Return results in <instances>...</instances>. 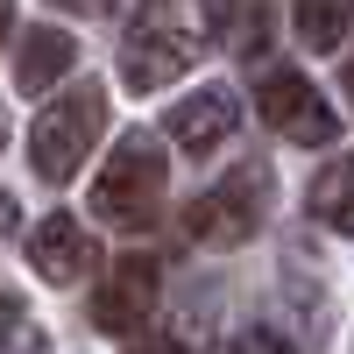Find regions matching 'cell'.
Masks as SVG:
<instances>
[{
	"label": "cell",
	"mask_w": 354,
	"mask_h": 354,
	"mask_svg": "<svg viewBox=\"0 0 354 354\" xmlns=\"http://www.w3.org/2000/svg\"><path fill=\"white\" fill-rule=\"evenodd\" d=\"M156 205H163V142L149 128H135V135L113 142V156H106L100 185H93V213L106 227L142 234V227L156 220Z\"/></svg>",
	"instance_id": "obj_1"
},
{
	"label": "cell",
	"mask_w": 354,
	"mask_h": 354,
	"mask_svg": "<svg viewBox=\"0 0 354 354\" xmlns=\"http://www.w3.org/2000/svg\"><path fill=\"white\" fill-rule=\"evenodd\" d=\"M100 128H106V93L93 78L71 85V93H57L36 121H28V163H36V177L43 185H64L85 163V149L100 142Z\"/></svg>",
	"instance_id": "obj_2"
},
{
	"label": "cell",
	"mask_w": 354,
	"mask_h": 354,
	"mask_svg": "<svg viewBox=\"0 0 354 354\" xmlns=\"http://www.w3.org/2000/svg\"><path fill=\"white\" fill-rule=\"evenodd\" d=\"M192 50H198L192 15L177 8V0H149V8L135 15V28L121 36V78H128V93H163V85L192 64Z\"/></svg>",
	"instance_id": "obj_3"
},
{
	"label": "cell",
	"mask_w": 354,
	"mask_h": 354,
	"mask_svg": "<svg viewBox=\"0 0 354 354\" xmlns=\"http://www.w3.org/2000/svg\"><path fill=\"white\" fill-rule=\"evenodd\" d=\"M262 185H270V177H262L255 163H241L234 177H220V185H205L185 205V234L205 241V248H241L255 234V220H262Z\"/></svg>",
	"instance_id": "obj_4"
},
{
	"label": "cell",
	"mask_w": 354,
	"mask_h": 354,
	"mask_svg": "<svg viewBox=\"0 0 354 354\" xmlns=\"http://www.w3.org/2000/svg\"><path fill=\"white\" fill-rule=\"evenodd\" d=\"M255 113L270 121L283 142H333L340 135V121H333V106L312 93V78H298V71H262V85H255Z\"/></svg>",
	"instance_id": "obj_5"
},
{
	"label": "cell",
	"mask_w": 354,
	"mask_h": 354,
	"mask_svg": "<svg viewBox=\"0 0 354 354\" xmlns=\"http://www.w3.org/2000/svg\"><path fill=\"white\" fill-rule=\"evenodd\" d=\"M156 283H163V270H156L142 248H135V255H121V262L106 270L100 298H93V326H100V333H135L142 319L156 312Z\"/></svg>",
	"instance_id": "obj_6"
},
{
	"label": "cell",
	"mask_w": 354,
	"mask_h": 354,
	"mask_svg": "<svg viewBox=\"0 0 354 354\" xmlns=\"http://www.w3.org/2000/svg\"><path fill=\"white\" fill-rule=\"evenodd\" d=\"M170 142L177 149H192V156H205V149H220L227 142V128H234V93L227 85H205V93H192V100H177L170 106Z\"/></svg>",
	"instance_id": "obj_7"
},
{
	"label": "cell",
	"mask_w": 354,
	"mask_h": 354,
	"mask_svg": "<svg viewBox=\"0 0 354 354\" xmlns=\"http://www.w3.org/2000/svg\"><path fill=\"white\" fill-rule=\"evenodd\" d=\"M85 234H78V220L71 213H50V220H36L28 227V262H36V277H50V283H78L85 277Z\"/></svg>",
	"instance_id": "obj_8"
},
{
	"label": "cell",
	"mask_w": 354,
	"mask_h": 354,
	"mask_svg": "<svg viewBox=\"0 0 354 354\" xmlns=\"http://www.w3.org/2000/svg\"><path fill=\"white\" fill-rule=\"evenodd\" d=\"M198 21L227 57H255L270 43V0H198Z\"/></svg>",
	"instance_id": "obj_9"
},
{
	"label": "cell",
	"mask_w": 354,
	"mask_h": 354,
	"mask_svg": "<svg viewBox=\"0 0 354 354\" xmlns=\"http://www.w3.org/2000/svg\"><path fill=\"white\" fill-rule=\"evenodd\" d=\"M71 57H78V43L64 28H28L21 50H15V85L21 93H50V85L71 71Z\"/></svg>",
	"instance_id": "obj_10"
},
{
	"label": "cell",
	"mask_w": 354,
	"mask_h": 354,
	"mask_svg": "<svg viewBox=\"0 0 354 354\" xmlns=\"http://www.w3.org/2000/svg\"><path fill=\"white\" fill-rule=\"evenodd\" d=\"M305 213H312V220H326L333 234H354V156H333L326 170L312 177Z\"/></svg>",
	"instance_id": "obj_11"
},
{
	"label": "cell",
	"mask_w": 354,
	"mask_h": 354,
	"mask_svg": "<svg viewBox=\"0 0 354 354\" xmlns=\"http://www.w3.org/2000/svg\"><path fill=\"white\" fill-rule=\"evenodd\" d=\"M347 28H354V0H298V36L312 50L347 43Z\"/></svg>",
	"instance_id": "obj_12"
},
{
	"label": "cell",
	"mask_w": 354,
	"mask_h": 354,
	"mask_svg": "<svg viewBox=\"0 0 354 354\" xmlns=\"http://www.w3.org/2000/svg\"><path fill=\"white\" fill-rule=\"evenodd\" d=\"M0 354H50L43 326L28 319V305H21V298H0Z\"/></svg>",
	"instance_id": "obj_13"
},
{
	"label": "cell",
	"mask_w": 354,
	"mask_h": 354,
	"mask_svg": "<svg viewBox=\"0 0 354 354\" xmlns=\"http://www.w3.org/2000/svg\"><path fill=\"white\" fill-rule=\"evenodd\" d=\"M220 354H298V347H290L283 333H270V326H248V333H234Z\"/></svg>",
	"instance_id": "obj_14"
},
{
	"label": "cell",
	"mask_w": 354,
	"mask_h": 354,
	"mask_svg": "<svg viewBox=\"0 0 354 354\" xmlns=\"http://www.w3.org/2000/svg\"><path fill=\"white\" fill-rule=\"evenodd\" d=\"M135 354H185V347H177V340H142Z\"/></svg>",
	"instance_id": "obj_15"
},
{
	"label": "cell",
	"mask_w": 354,
	"mask_h": 354,
	"mask_svg": "<svg viewBox=\"0 0 354 354\" xmlns=\"http://www.w3.org/2000/svg\"><path fill=\"white\" fill-rule=\"evenodd\" d=\"M50 8H71V15H93V8H106V0H50Z\"/></svg>",
	"instance_id": "obj_16"
},
{
	"label": "cell",
	"mask_w": 354,
	"mask_h": 354,
	"mask_svg": "<svg viewBox=\"0 0 354 354\" xmlns=\"http://www.w3.org/2000/svg\"><path fill=\"white\" fill-rule=\"evenodd\" d=\"M8 220H15V205H8V192H0V234H8Z\"/></svg>",
	"instance_id": "obj_17"
},
{
	"label": "cell",
	"mask_w": 354,
	"mask_h": 354,
	"mask_svg": "<svg viewBox=\"0 0 354 354\" xmlns=\"http://www.w3.org/2000/svg\"><path fill=\"white\" fill-rule=\"evenodd\" d=\"M8 15H15V8H8V0H0V43H8Z\"/></svg>",
	"instance_id": "obj_18"
},
{
	"label": "cell",
	"mask_w": 354,
	"mask_h": 354,
	"mask_svg": "<svg viewBox=\"0 0 354 354\" xmlns=\"http://www.w3.org/2000/svg\"><path fill=\"white\" fill-rule=\"evenodd\" d=\"M340 78H347V100H354V57H347V71H340Z\"/></svg>",
	"instance_id": "obj_19"
},
{
	"label": "cell",
	"mask_w": 354,
	"mask_h": 354,
	"mask_svg": "<svg viewBox=\"0 0 354 354\" xmlns=\"http://www.w3.org/2000/svg\"><path fill=\"white\" fill-rule=\"evenodd\" d=\"M0 149H8V128H0Z\"/></svg>",
	"instance_id": "obj_20"
}]
</instances>
